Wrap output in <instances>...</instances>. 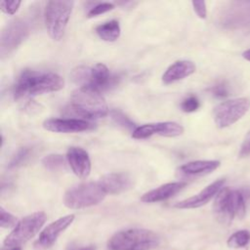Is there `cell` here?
I'll list each match as a JSON object with an SVG mask.
<instances>
[{
  "mask_svg": "<svg viewBox=\"0 0 250 250\" xmlns=\"http://www.w3.org/2000/svg\"><path fill=\"white\" fill-rule=\"evenodd\" d=\"M191 5L193 7L195 14L198 16V18L206 19L207 9H206V3L204 1H192Z\"/></svg>",
  "mask_w": 250,
  "mask_h": 250,
  "instance_id": "4dcf8cb0",
  "label": "cell"
},
{
  "mask_svg": "<svg viewBox=\"0 0 250 250\" xmlns=\"http://www.w3.org/2000/svg\"><path fill=\"white\" fill-rule=\"evenodd\" d=\"M21 1H2L0 4L1 11L7 15H14L19 10Z\"/></svg>",
  "mask_w": 250,
  "mask_h": 250,
  "instance_id": "f1b7e54d",
  "label": "cell"
},
{
  "mask_svg": "<svg viewBox=\"0 0 250 250\" xmlns=\"http://www.w3.org/2000/svg\"><path fill=\"white\" fill-rule=\"evenodd\" d=\"M233 203H234V210H235V217L238 219H242L246 213V205L245 199L240 190L233 189Z\"/></svg>",
  "mask_w": 250,
  "mask_h": 250,
  "instance_id": "603a6c76",
  "label": "cell"
},
{
  "mask_svg": "<svg viewBox=\"0 0 250 250\" xmlns=\"http://www.w3.org/2000/svg\"><path fill=\"white\" fill-rule=\"evenodd\" d=\"M43 127L55 133H78L94 129L95 124L79 118H50L43 122Z\"/></svg>",
  "mask_w": 250,
  "mask_h": 250,
  "instance_id": "4fadbf2b",
  "label": "cell"
},
{
  "mask_svg": "<svg viewBox=\"0 0 250 250\" xmlns=\"http://www.w3.org/2000/svg\"><path fill=\"white\" fill-rule=\"evenodd\" d=\"M106 192L98 182L79 184L68 188L63 196V203L69 209H83L101 203Z\"/></svg>",
  "mask_w": 250,
  "mask_h": 250,
  "instance_id": "5b68a950",
  "label": "cell"
},
{
  "mask_svg": "<svg viewBox=\"0 0 250 250\" xmlns=\"http://www.w3.org/2000/svg\"><path fill=\"white\" fill-rule=\"evenodd\" d=\"M18 219L10 212L6 211L3 207L0 208V227L3 229L15 228L18 224Z\"/></svg>",
  "mask_w": 250,
  "mask_h": 250,
  "instance_id": "d4e9b609",
  "label": "cell"
},
{
  "mask_svg": "<svg viewBox=\"0 0 250 250\" xmlns=\"http://www.w3.org/2000/svg\"><path fill=\"white\" fill-rule=\"evenodd\" d=\"M79 250H96V248H95V246H93V245H90V246H86V247H83V248H81V249H79Z\"/></svg>",
  "mask_w": 250,
  "mask_h": 250,
  "instance_id": "e575fe53",
  "label": "cell"
},
{
  "mask_svg": "<svg viewBox=\"0 0 250 250\" xmlns=\"http://www.w3.org/2000/svg\"><path fill=\"white\" fill-rule=\"evenodd\" d=\"M95 31L102 40L106 42H113L117 40L121 33L119 22L115 20L99 24L95 28Z\"/></svg>",
  "mask_w": 250,
  "mask_h": 250,
  "instance_id": "ffe728a7",
  "label": "cell"
},
{
  "mask_svg": "<svg viewBox=\"0 0 250 250\" xmlns=\"http://www.w3.org/2000/svg\"><path fill=\"white\" fill-rule=\"evenodd\" d=\"M238 155L240 158H244L250 155V130L246 133V136L240 146Z\"/></svg>",
  "mask_w": 250,
  "mask_h": 250,
  "instance_id": "f546056e",
  "label": "cell"
},
{
  "mask_svg": "<svg viewBox=\"0 0 250 250\" xmlns=\"http://www.w3.org/2000/svg\"><path fill=\"white\" fill-rule=\"evenodd\" d=\"M64 80L52 71L24 69L17 78L13 95L15 100L57 92L63 88Z\"/></svg>",
  "mask_w": 250,
  "mask_h": 250,
  "instance_id": "6da1fadb",
  "label": "cell"
},
{
  "mask_svg": "<svg viewBox=\"0 0 250 250\" xmlns=\"http://www.w3.org/2000/svg\"><path fill=\"white\" fill-rule=\"evenodd\" d=\"M73 1H48L44 9V20L50 37L59 41L62 38L69 21Z\"/></svg>",
  "mask_w": 250,
  "mask_h": 250,
  "instance_id": "8992f818",
  "label": "cell"
},
{
  "mask_svg": "<svg viewBox=\"0 0 250 250\" xmlns=\"http://www.w3.org/2000/svg\"><path fill=\"white\" fill-rule=\"evenodd\" d=\"M99 183L106 194H119L133 186V180L127 173H108L103 176Z\"/></svg>",
  "mask_w": 250,
  "mask_h": 250,
  "instance_id": "2e32d148",
  "label": "cell"
},
{
  "mask_svg": "<svg viewBox=\"0 0 250 250\" xmlns=\"http://www.w3.org/2000/svg\"><path fill=\"white\" fill-rule=\"evenodd\" d=\"M66 160L72 172L80 179H86L91 172V160L82 147L70 146L66 151Z\"/></svg>",
  "mask_w": 250,
  "mask_h": 250,
  "instance_id": "9a60e30c",
  "label": "cell"
},
{
  "mask_svg": "<svg viewBox=\"0 0 250 250\" xmlns=\"http://www.w3.org/2000/svg\"><path fill=\"white\" fill-rule=\"evenodd\" d=\"M160 244L157 233L146 229H126L115 232L107 241L110 250H151Z\"/></svg>",
  "mask_w": 250,
  "mask_h": 250,
  "instance_id": "7a4b0ae2",
  "label": "cell"
},
{
  "mask_svg": "<svg viewBox=\"0 0 250 250\" xmlns=\"http://www.w3.org/2000/svg\"><path fill=\"white\" fill-rule=\"evenodd\" d=\"M113 8H114V5L112 3H109V2L98 3V4L94 5L93 7H91V9L89 10V12L87 14V17L88 18H94V17H97L99 15L109 12Z\"/></svg>",
  "mask_w": 250,
  "mask_h": 250,
  "instance_id": "83f0119b",
  "label": "cell"
},
{
  "mask_svg": "<svg viewBox=\"0 0 250 250\" xmlns=\"http://www.w3.org/2000/svg\"><path fill=\"white\" fill-rule=\"evenodd\" d=\"M250 242V231L247 229H240L233 232L227 240L229 248L238 249L244 248Z\"/></svg>",
  "mask_w": 250,
  "mask_h": 250,
  "instance_id": "44dd1931",
  "label": "cell"
},
{
  "mask_svg": "<svg viewBox=\"0 0 250 250\" xmlns=\"http://www.w3.org/2000/svg\"><path fill=\"white\" fill-rule=\"evenodd\" d=\"M195 69V64L190 61H177L165 70L162 75V82L166 85H169L174 82L183 80L186 77H188L189 75L194 73Z\"/></svg>",
  "mask_w": 250,
  "mask_h": 250,
  "instance_id": "ac0fdd59",
  "label": "cell"
},
{
  "mask_svg": "<svg viewBox=\"0 0 250 250\" xmlns=\"http://www.w3.org/2000/svg\"><path fill=\"white\" fill-rule=\"evenodd\" d=\"M187 186L186 182L167 183L153 188L141 196V201L145 203H155L167 200L181 191Z\"/></svg>",
  "mask_w": 250,
  "mask_h": 250,
  "instance_id": "e0dca14e",
  "label": "cell"
},
{
  "mask_svg": "<svg viewBox=\"0 0 250 250\" xmlns=\"http://www.w3.org/2000/svg\"><path fill=\"white\" fill-rule=\"evenodd\" d=\"M200 106V102L198 98L194 95H189L181 103V108L185 112H193L197 110Z\"/></svg>",
  "mask_w": 250,
  "mask_h": 250,
  "instance_id": "4316f807",
  "label": "cell"
},
{
  "mask_svg": "<svg viewBox=\"0 0 250 250\" xmlns=\"http://www.w3.org/2000/svg\"><path fill=\"white\" fill-rule=\"evenodd\" d=\"M211 93L215 96V97H217V98H225V97H227L229 94V92H228V89H227V86L225 85V84H223V83H221V84H217V85H215V86H213L212 88H211Z\"/></svg>",
  "mask_w": 250,
  "mask_h": 250,
  "instance_id": "1f68e13d",
  "label": "cell"
},
{
  "mask_svg": "<svg viewBox=\"0 0 250 250\" xmlns=\"http://www.w3.org/2000/svg\"><path fill=\"white\" fill-rule=\"evenodd\" d=\"M184 133V127L174 121L148 123L136 127L132 132V138L136 140L147 139L153 135L163 137H178Z\"/></svg>",
  "mask_w": 250,
  "mask_h": 250,
  "instance_id": "8fae6325",
  "label": "cell"
},
{
  "mask_svg": "<svg viewBox=\"0 0 250 250\" xmlns=\"http://www.w3.org/2000/svg\"><path fill=\"white\" fill-rule=\"evenodd\" d=\"M249 108L250 99L248 97L225 101L214 108V122L220 129L227 128L241 119Z\"/></svg>",
  "mask_w": 250,
  "mask_h": 250,
  "instance_id": "ba28073f",
  "label": "cell"
},
{
  "mask_svg": "<svg viewBox=\"0 0 250 250\" xmlns=\"http://www.w3.org/2000/svg\"><path fill=\"white\" fill-rule=\"evenodd\" d=\"M1 250H21V247L14 246V247H6V248H2Z\"/></svg>",
  "mask_w": 250,
  "mask_h": 250,
  "instance_id": "836d02e7",
  "label": "cell"
},
{
  "mask_svg": "<svg viewBox=\"0 0 250 250\" xmlns=\"http://www.w3.org/2000/svg\"><path fill=\"white\" fill-rule=\"evenodd\" d=\"M46 219L47 216L43 211H37L25 216L18 222L17 226L5 237L4 245L6 247H21L41 229Z\"/></svg>",
  "mask_w": 250,
  "mask_h": 250,
  "instance_id": "52a82bcc",
  "label": "cell"
},
{
  "mask_svg": "<svg viewBox=\"0 0 250 250\" xmlns=\"http://www.w3.org/2000/svg\"><path fill=\"white\" fill-rule=\"evenodd\" d=\"M221 162L219 160H194L182 165L179 173L183 176H202L215 171Z\"/></svg>",
  "mask_w": 250,
  "mask_h": 250,
  "instance_id": "d6986e66",
  "label": "cell"
},
{
  "mask_svg": "<svg viewBox=\"0 0 250 250\" xmlns=\"http://www.w3.org/2000/svg\"><path fill=\"white\" fill-rule=\"evenodd\" d=\"M225 179H220L212 184L205 187L201 191L197 194H194L188 198L181 200L174 204L175 208L178 209H194L199 208L205 204H207L213 197L217 195V193L224 188Z\"/></svg>",
  "mask_w": 250,
  "mask_h": 250,
  "instance_id": "5bb4252c",
  "label": "cell"
},
{
  "mask_svg": "<svg viewBox=\"0 0 250 250\" xmlns=\"http://www.w3.org/2000/svg\"><path fill=\"white\" fill-rule=\"evenodd\" d=\"M70 108L81 117L98 119L108 114V106L102 94L90 88L76 89L70 98Z\"/></svg>",
  "mask_w": 250,
  "mask_h": 250,
  "instance_id": "3957f363",
  "label": "cell"
},
{
  "mask_svg": "<svg viewBox=\"0 0 250 250\" xmlns=\"http://www.w3.org/2000/svg\"><path fill=\"white\" fill-rule=\"evenodd\" d=\"M232 191L233 189L224 187L215 196L213 212L217 221L223 225H229L235 217Z\"/></svg>",
  "mask_w": 250,
  "mask_h": 250,
  "instance_id": "7c38bea8",
  "label": "cell"
},
{
  "mask_svg": "<svg viewBox=\"0 0 250 250\" xmlns=\"http://www.w3.org/2000/svg\"><path fill=\"white\" fill-rule=\"evenodd\" d=\"M29 22L18 18L9 21L1 31L0 37V55L4 59L12 54L29 35Z\"/></svg>",
  "mask_w": 250,
  "mask_h": 250,
  "instance_id": "9c48e42d",
  "label": "cell"
},
{
  "mask_svg": "<svg viewBox=\"0 0 250 250\" xmlns=\"http://www.w3.org/2000/svg\"><path fill=\"white\" fill-rule=\"evenodd\" d=\"M111 117H112L113 121L122 128H125L127 130L133 129V131L136 129V128H134V123L126 115H124L123 112H121L119 110H112Z\"/></svg>",
  "mask_w": 250,
  "mask_h": 250,
  "instance_id": "484cf974",
  "label": "cell"
},
{
  "mask_svg": "<svg viewBox=\"0 0 250 250\" xmlns=\"http://www.w3.org/2000/svg\"><path fill=\"white\" fill-rule=\"evenodd\" d=\"M29 154H30V149L28 147L20 148L11 159L9 163V168H16L22 165L29 157Z\"/></svg>",
  "mask_w": 250,
  "mask_h": 250,
  "instance_id": "cb8c5ba5",
  "label": "cell"
},
{
  "mask_svg": "<svg viewBox=\"0 0 250 250\" xmlns=\"http://www.w3.org/2000/svg\"><path fill=\"white\" fill-rule=\"evenodd\" d=\"M74 215H66L49 224L33 243L34 250H47L57 241L58 237L73 223Z\"/></svg>",
  "mask_w": 250,
  "mask_h": 250,
  "instance_id": "30bf717a",
  "label": "cell"
},
{
  "mask_svg": "<svg viewBox=\"0 0 250 250\" xmlns=\"http://www.w3.org/2000/svg\"><path fill=\"white\" fill-rule=\"evenodd\" d=\"M242 57H243L246 61L250 62V49H248V50L244 51V52L242 53Z\"/></svg>",
  "mask_w": 250,
  "mask_h": 250,
  "instance_id": "d6a6232c",
  "label": "cell"
},
{
  "mask_svg": "<svg viewBox=\"0 0 250 250\" xmlns=\"http://www.w3.org/2000/svg\"><path fill=\"white\" fill-rule=\"evenodd\" d=\"M43 166L50 171H58L64 167V158L61 154H49L42 159Z\"/></svg>",
  "mask_w": 250,
  "mask_h": 250,
  "instance_id": "7402d4cb",
  "label": "cell"
},
{
  "mask_svg": "<svg viewBox=\"0 0 250 250\" xmlns=\"http://www.w3.org/2000/svg\"><path fill=\"white\" fill-rule=\"evenodd\" d=\"M70 78L79 88H90L100 93L113 87L117 80V77L112 75L104 63L76 66L71 70Z\"/></svg>",
  "mask_w": 250,
  "mask_h": 250,
  "instance_id": "277c9868",
  "label": "cell"
}]
</instances>
